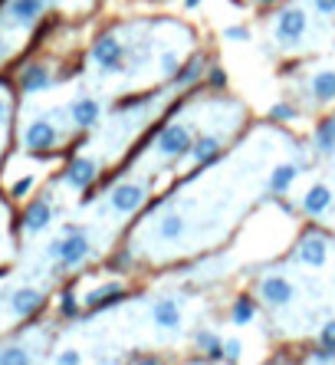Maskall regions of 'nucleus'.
<instances>
[{"label":"nucleus","mask_w":335,"mask_h":365,"mask_svg":"<svg viewBox=\"0 0 335 365\" xmlns=\"http://www.w3.org/2000/svg\"><path fill=\"white\" fill-rule=\"evenodd\" d=\"M296 260L303 263V267H326L329 260V237L322 231H306L303 237H299L296 244Z\"/></svg>","instance_id":"nucleus-1"},{"label":"nucleus","mask_w":335,"mask_h":365,"mask_svg":"<svg viewBox=\"0 0 335 365\" xmlns=\"http://www.w3.org/2000/svg\"><path fill=\"white\" fill-rule=\"evenodd\" d=\"M306 27H309L306 10L303 7H286L276 17V40L283 43V47H296L299 40L306 37Z\"/></svg>","instance_id":"nucleus-2"},{"label":"nucleus","mask_w":335,"mask_h":365,"mask_svg":"<svg viewBox=\"0 0 335 365\" xmlns=\"http://www.w3.org/2000/svg\"><path fill=\"white\" fill-rule=\"evenodd\" d=\"M92 59H96L106 73H118V69H122V43H118L112 33L99 37L96 47H92Z\"/></svg>","instance_id":"nucleus-3"},{"label":"nucleus","mask_w":335,"mask_h":365,"mask_svg":"<svg viewBox=\"0 0 335 365\" xmlns=\"http://www.w3.org/2000/svg\"><path fill=\"white\" fill-rule=\"evenodd\" d=\"M158 152L171 155V158L188 155V152H191V132H188L184 125H171V128H164L162 138H158Z\"/></svg>","instance_id":"nucleus-4"},{"label":"nucleus","mask_w":335,"mask_h":365,"mask_svg":"<svg viewBox=\"0 0 335 365\" xmlns=\"http://www.w3.org/2000/svg\"><path fill=\"white\" fill-rule=\"evenodd\" d=\"M260 297L269 306H286L289 299H293V283L286 277H267L260 283Z\"/></svg>","instance_id":"nucleus-5"},{"label":"nucleus","mask_w":335,"mask_h":365,"mask_svg":"<svg viewBox=\"0 0 335 365\" xmlns=\"http://www.w3.org/2000/svg\"><path fill=\"white\" fill-rule=\"evenodd\" d=\"M23 145H27L30 152H47L56 145V128L49 122H33L27 125V132H23Z\"/></svg>","instance_id":"nucleus-6"},{"label":"nucleus","mask_w":335,"mask_h":365,"mask_svg":"<svg viewBox=\"0 0 335 365\" xmlns=\"http://www.w3.org/2000/svg\"><path fill=\"white\" fill-rule=\"evenodd\" d=\"M142 201H145V188H142V184H118V188L112 191V208L118 214L138 211Z\"/></svg>","instance_id":"nucleus-7"},{"label":"nucleus","mask_w":335,"mask_h":365,"mask_svg":"<svg viewBox=\"0 0 335 365\" xmlns=\"http://www.w3.org/2000/svg\"><path fill=\"white\" fill-rule=\"evenodd\" d=\"M332 208V188L329 184H312L303 198V214L306 217H322Z\"/></svg>","instance_id":"nucleus-8"},{"label":"nucleus","mask_w":335,"mask_h":365,"mask_svg":"<svg viewBox=\"0 0 335 365\" xmlns=\"http://www.w3.org/2000/svg\"><path fill=\"white\" fill-rule=\"evenodd\" d=\"M86 257H89L86 234L69 231V237H63V253H59V263H63V267H79Z\"/></svg>","instance_id":"nucleus-9"},{"label":"nucleus","mask_w":335,"mask_h":365,"mask_svg":"<svg viewBox=\"0 0 335 365\" xmlns=\"http://www.w3.org/2000/svg\"><path fill=\"white\" fill-rule=\"evenodd\" d=\"M49 221H53V208H49L47 201H37V204H30L27 214H23V231L37 234V231H43Z\"/></svg>","instance_id":"nucleus-10"},{"label":"nucleus","mask_w":335,"mask_h":365,"mask_svg":"<svg viewBox=\"0 0 335 365\" xmlns=\"http://www.w3.org/2000/svg\"><path fill=\"white\" fill-rule=\"evenodd\" d=\"M309 89H312V99L316 102H335V73L332 69H322V73H316L312 76V83H309Z\"/></svg>","instance_id":"nucleus-11"},{"label":"nucleus","mask_w":335,"mask_h":365,"mask_svg":"<svg viewBox=\"0 0 335 365\" xmlns=\"http://www.w3.org/2000/svg\"><path fill=\"white\" fill-rule=\"evenodd\" d=\"M312 145H316L319 155H335V116H326L322 122L316 125Z\"/></svg>","instance_id":"nucleus-12"},{"label":"nucleus","mask_w":335,"mask_h":365,"mask_svg":"<svg viewBox=\"0 0 335 365\" xmlns=\"http://www.w3.org/2000/svg\"><path fill=\"white\" fill-rule=\"evenodd\" d=\"M66 181L73 184V188H89V184L96 181V162H89V158L73 162L66 172Z\"/></svg>","instance_id":"nucleus-13"},{"label":"nucleus","mask_w":335,"mask_h":365,"mask_svg":"<svg viewBox=\"0 0 335 365\" xmlns=\"http://www.w3.org/2000/svg\"><path fill=\"white\" fill-rule=\"evenodd\" d=\"M20 86L27 89V92H39V89H47L49 86V69L39 66V63L27 66L23 73H20Z\"/></svg>","instance_id":"nucleus-14"},{"label":"nucleus","mask_w":335,"mask_h":365,"mask_svg":"<svg viewBox=\"0 0 335 365\" xmlns=\"http://www.w3.org/2000/svg\"><path fill=\"white\" fill-rule=\"evenodd\" d=\"M39 10H43V0H13L10 4V17L27 27V23H33L39 17Z\"/></svg>","instance_id":"nucleus-15"},{"label":"nucleus","mask_w":335,"mask_h":365,"mask_svg":"<svg viewBox=\"0 0 335 365\" xmlns=\"http://www.w3.org/2000/svg\"><path fill=\"white\" fill-rule=\"evenodd\" d=\"M299 168L296 164H279L276 172H273V178H269V191L273 194H286L289 188H293V181H296Z\"/></svg>","instance_id":"nucleus-16"},{"label":"nucleus","mask_w":335,"mask_h":365,"mask_svg":"<svg viewBox=\"0 0 335 365\" xmlns=\"http://www.w3.org/2000/svg\"><path fill=\"white\" fill-rule=\"evenodd\" d=\"M99 119V102L96 99H79L76 106H73V122L79 128H89V125H96Z\"/></svg>","instance_id":"nucleus-17"},{"label":"nucleus","mask_w":335,"mask_h":365,"mask_svg":"<svg viewBox=\"0 0 335 365\" xmlns=\"http://www.w3.org/2000/svg\"><path fill=\"white\" fill-rule=\"evenodd\" d=\"M178 319H181V313H178V303H174V299H158V303H154V323H158V326L174 329Z\"/></svg>","instance_id":"nucleus-18"},{"label":"nucleus","mask_w":335,"mask_h":365,"mask_svg":"<svg viewBox=\"0 0 335 365\" xmlns=\"http://www.w3.org/2000/svg\"><path fill=\"white\" fill-rule=\"evenodd\" d=\"M37 309H39L37 289H17V293H13V313H17V316H33Z\"/></svg>","instance_id":"nucleus-19"},{"label":"nucleus","mask_w":335,"mask_h":365,"mask_svg":"<svg viewBox=\"0 0 335 365\" xmlns=\"http://www.w3.org/2000/svg\"><path fill=\"white\" fill-rule=\"evenodd\" d=\"M184 234V217L181 214H164L162 221H158V237L162 241H178Z\"/></svg>","instance_id":"nucleus-20"},{"label":"nucleus","mask_w":335,"mask_h":365,"mask_svg":"<svg viewBox=\"0 0 335 365\" xmlns=\"http://www.w3.org/2000/svg\"><path fill=\"white\" fill-rule=\"evenodd\" d=\"M217 152H221V142H217L214 135H204V138H197V145H194L197 164H211L214 158H217Z\"/></svg>","instance_id":"nucleus-21"},{"label":"nucleus","mask_w":335,"mask_h":365,"mask_svg":"<svg viewBox=\"0 0 335 365\" xmlns=\"http://www.w3.org/2000/svg\"><path fill=\"white\" fill-rule=\"evenodd\" d=\"M230 316H233L237 326H247V323H253V316H257V303H253L250 297H237V303H233V309H230Z\"/></svg>","instance_id":"nucleus-22"},{"label":"nucleus","mask_w":335,"mask_h":365,"mask_svg":"<svg viewBox=\"0 0 335 365\" xmlns=\"http://www.w3.org/2000/svg\"><path fill=\"white\" fill-rule=\"evenodd\" d=\"M201 73H204V59H201V56H194L184 69H178V76H174V86H191V83H194L197 76H201Z\"/></svg>","instance_id":"nucleus-23"},{"label":"nucleus","mask_w":335,"mask_h":365,"mask_svg":"<svg viewBox=\"0 0 335 365\" xmlns=\"http://www.w3.org/2000/svg\"><path fill=\"white\" fill-rule=\"evenodd\" d=\"M197 349L211 359H224V342L214 333H197Z\"/></svg>","instance_id":"nucleus-24"},{"label":"nucleus","mask_w":335,"mask_h":365,"mask_svg":"<svg viewBox=\"0 0 335 365\" xmlns=\"http://www.w3.org/2000/svg\"><path fill=\"white\" fill-rule=\"evenodd\" d=\"M0 365H30L27 349H20V346L0 349Z\"/></svg>","instance_id":"nucleus-25"},{"label":"nucleus","mask_w":335,"mask_h":365,"mask_svg":"<svg viewBox=\"0 0 335 365\" xmlns=\"http://www.w3.org/2000/svg\"><path fill=\"white\" fill-rule=\"evenodd\" d=\"M299 116L296 106H289V102H276V106L269 109V119H276V122H293Z\"/></svg>","instance_id":"nucleus-26"},{"label":"nucleus","mask_w":335,"mask_h":365,"mask_svg":"<svg viewBox=\"0 0 335 365\" xmlns=\"http://www.w3.org/2000/svg\"><path fill=\"white\" fill-rule=\"evenodd\" d=\"M319 346L335 352V319H329L326 326H322V333H319Z\"/></svg>","instance_id":"nucleus-27"},{"label":"nucleus","mask_w":335,"mask_h":365,"mask_svg":"<svg viewBox=\"0 0 335 365\" xmlns=\"http://www.w3.org/2000/svg\"><path fill=\"white\" fill-rule=\"evenodd\" d=\"M30 188H33V178H20V181L13 184V188H10V194H13V198H23V194L30 191Z\"/></svg>","instance_id":"nucleus-28"},{"label":"nucleus","mask_w":335,"mask_h":365,"mask_svg":"<svg viewBox=\"0 0 335 365\" xmlns=\"http://www.w3.org/2000/svg\"><path fill=\"white\" fill-rule=\"evenodd\" d=\"M224 359H230V362H237V359H240V342H237V339L224 342Z\"/></svg>","instance_id":"nucleus-29"},{"label":"nucleus","mask_w":335,"mask_h":365,"mask_svg":"<svg viewBox=\"0 0 335 365\" xmlns=\"http://www.w3.org/2000/svg\"><path fill=\"white\" fill-rule=\"evenodd\" d=\"M227 40H237V43H243V40H250V30L247 27H230L227 33H224Z\"/></svg>","instance_id":"nucleus-30"},{"label":"nucleus","mask_w":335,"mask_h":365,"mask_svg":"<svg viewBox=\"0 0 335 365\" xmlns=\"http://www.w3.org/2000/svg\"><path fill=\"white\" fill-rule=\"evenodd\" d=\"M312 7H316L322 17H332V13H335V0H312Z\"/></svg>","instance_id":"nucleus-31"},{"label":"nucleus","mask_w":335,"mask_h":365,"mask_svg":"<svg viewBox=\"0 0 335 365\" xmlns=\"http://www.w3.org/2000/svg\"><path fill=\"white\" fill-rule=\"evenodd\" d=\"M63 313H66V316L76 313V297H73V289H66V297H63Z\"/></svg>","instance_id":"nucleus-32"},{"label":"nucleus","mask_w":335,"mask_h":365,"mask_svg":"<svg viewBox=\"0 0 335 365\" xmlns=\"http://www.w3.org/2000/svg\"><path fill=\"white\" fill-rule=\"evenodd\" d=\"M59 365H79V352H73V349L63 352V356H59Z\"/></svg>","instance_id":"nucleus-33"},{"label":"nucleus","mask_w":335,"mask_h":365,"mask_svg":"<svg viewBox=\"0 0 335 365\" xmlns=\"http://www.w3.org/2000/svg\"><path fill=\"white\" fill-rule=\"evenodd\" d=\"M59 253H63V241H53V244L47 247V257H56V260H59Z\"/></svg>","instance_id":"nucleus-34"},{"label":"nucleus","mask_w":335,"mask_h":365,"mask_svg":"<svg viewBox=\"0 0 335 365\" xmlns=\"http://www.w3.org/2000/svg\"><path fill=\"white\" fill-rule=\"evenodd\" d=\"M162 66H164V73H174V69H178V59H174L171 53H168V56L162 59Z\"/></svg>","instance_id":"nucleus-35"},{"label":"nucleus","mask_w":335,"mask_h":365,"mask_svg":"<svg viewBox=\"0 0 335 365\" xmlns=\"http://www.w3.org/2000/svg\"><path fill=\"white\" fill-rule=\"evenodd\" d=\"M211 79H214V86H224V73H221V69H214Z\"/></svg>","instance_id":"nucleus-36"},{"label":"nucleus","mask_w":335,"mask_h":365,"mask_svg":"<svg viewBox=\"0 0 335 365\" xmlns=\"http://www.w3.org/2000/svg\"><path fill=\"white\" fill-rule=\"evenodd\" d=\"M7 119V106H4V99H0V122Z\"/></svg>","instance_id":"nucleus-37"},{"label":"nucleus","mask_w":335,"mask_h":365,"mask_svg":"<svg viewBox=\"0 0 335 365\" xmlns=\"http://www.w3.org/2000/svg\"><path fill=\"white\" fill-rule=\"evenodd\" d=\"M138 365H158V359H142Z\"/></svg>","instance_id":"nucleus-38"},{"label":"nucleus","mask_w":335,"mask_h":365,"mask_svg":"<svg viewBox=\"0 0 335 365\" xmlns=\"http://www.w3.org/2000/svg\"><path fill=\"white\" fill-rule=\"evenodd\" d=\"M197 4H201V0H184V7H197Z\"/></svg>","instance_id":"nucleus-39"},{"label":"nucleus","mask_w":335,"mask_h":365,"mask_svg":"<svg viewBox=\"0 0 335 365\" xmlns=\"http://www.w3.org/2000/svg\"><path fill=\"white\" fill-rule=\"evenodd\" d=\"M260 4H276V0H260Z\"/></svg>","instance_id":"nucleus-40"},{"label":"nucleus","mask_w":335,"mask_h":365,"mask_svg":"<svg viewBox=\"0 0 335 365\" xmlns=\"http://www.w3.org/2000/svg\"><path fill=\"white\" fill-rule=\"evenodd\" d=\"M267 365H276V362H267Z\"/></svg>","instance_id":"nucleus-41"}]
</instances>
